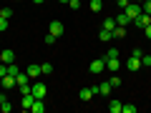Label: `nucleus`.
<instances>
[{
    "label": "nucleus",
    "instance_id": "obj_20",
    "mask_svg": "<svg viewBox=\"0 0 151 113\" xmlns=\"http://www.w3.org/2000/svg\"><path fill=\"white\" fill-rule=\"evenodd\" d=\"M0 111H3V113H10L13 111V103L8 101V98H3V101H0Z\"/></svg>",
    "mask_w": 151,
    "mask_h": 113
},
{
    "label": "nucleus",
    "instance_id": "obj_22",
    "mask_svg": "<svg viewBox=\"0 0 151 113\" xmlns=\"http://www.w3.org/2000/svg\"><path fill=\"white\" fill-rule=\"evenodd\" d=\"M111 33H113V38H124L126 35V25H116Z\"/></svg>",
    "mask_w": 151,
    "mask_h": 113
},
{
    "label": "nucleus",
    "instance_id": "obj_14",
    "mask_svg": "<svg viewBox=\"0 0 151 113\" xmlns=\"http://www.w3.org/2000/svg\"><path fill=\"white\" fill-rule=\"evenodd\" d=\"M28 83H30L28 73H18V75H15V86H18V88H20V86H28Z\"/></svg>",
    "mask_w": 151,
    "mask_h": 113
},
{
    "label": "nucleus",
    "instance_id": "obj_28",
    "mask_svg": "<svg viewBox=\"0 0 151 113\" xmlns=\"http://www.w3.org/2000/svg\"><path fill=\"white\" fill-rule=\"evenodd\" d=\"M141 8H144V13H149V15H151V0H144V3H141Z\"/></svg>",
    "mask_w": 151,
    "mask_h": 113
},
{
    "label": "nucleus",
    "instance_id": "obj_5",
    "mask_svg": "<svg viewBox=\"0 0 151 113\" xmlns=\"http://www.w3.org/2000/svg\"><path fill=\"white\" fill-rule=\"evenodd\" d=\"M63 30H65V28H63V23H60V20H53V23H50V35H55V38H60V35H63Z\"/></svg>",
    "mask_w": 151,
    "mask_h": 113
},
{
    "label": "nucleus",
    "instance_id": "obj_1",
    "mask_svg": "<svg viewBox=\"0 0 151 113\" xmlns=\"http://www.w3.org/2000/svg\"><path fill=\"white\" fill-rule=\"evenodd\" d=\"M124 13H126V15H129V18H131V20H134V18H139L141 13H144V8H141V3H129Z\"/></svg>",
    "mask_w": 151,
    "mask_h": 113
},
{
    "label": "nucleus",
    "instance_id": "obj_7",
    "mask_svg": "<svg viewBox=\"0 0 151 113\" xmlns=\"http://www.w3.org/2000/svg\"><path fill=\"white\" fill-rule=\"evenodd\" d=\"M0 86L5 88V91L15 88V75H3V78H0Z\"/></svg>",
    "mask_w": 151,
    "mask_h": 113
},
{
    "label": "nucleus",
    "instance_id": "obj_43",
    "mask_svg": "<svg viewBox=\"0 0 151 113\" xmlns=\"http://www.w3.org/2000/svg\"><path fill=\"white\" fill-rule=\"evenodd\" d=\"M15 3H18V0H15Z\"/></svg>",
    "mask_w": 151,
    "mask_h": 113
},
{
    "label": "nucleus",
    "instance_id": "obj_11",
    "mask_svg": "<svg viewBox=\"0 0 151 113\" xmlns=\"http://www.w3.org/2000/svg\"><path fill=\"white\" fill-rule=\"evenodd\" d=\"M33 101H35V98H33V93H25V96H23V101H20V108H25V111H30Z\"/></svg>",
    "mask_w": 151,
    "mask_h": 113
},
{
    "label": "nucleus",
    "instance_id": "obj_17",
    "mask_svg": "<svg viewBox=\"0 0 151 113\" xmlns=\"http://www.w3.org/2000/svg\"><path fill=\"white\" fill-rule=\"evenodd\" d=\"M88 8H91L93 13H101V10H103V0H91V3H88Z\"/></svg>",
    "mask_w": 151,
    "mask_h": 113
},
{
    "label": "nucleus",
    "instance_id": "obj_30",
    "mask_svg": "<svg viewBox=\"0 0 151 113\" xmlns=\"http://www.w3.org/2000/svg\"><path fill=\"white\" fill-rule=\"evenodd\" d=\"M3 75H8V63H0V78Z\"/></svg>",
    "mask_w": 151,
    "mask_h": 113
},
{
    "label": "nucleus",
    "instance_id": "obj_35",
    "mask_svg": "<svg viewBox=\"0 0 151 113\" xmlns=\"http://www.w3.org/2000/svg\"><path fill=\"white\" fill-rule=\"evenodd\" d=\"M10 15H13V10H10V8H3V18H8V20H10Z\"/></svg>",
    "mask_w": 151,
    "mask_h": 113
},
{
    "label": "nucleus",
    "instance_id": "obj_16",
    "mask_svg": "<svg viewBox=\"0 0 151 113\" xmlns=\"http://www.w3.org/2000/svg\"><path fill=\"white\" fill-rule=\"evenodd\" d=\"M129 23H131V18H129V15H126V13H124V10H121V13H119V15H116V25H129Z\"/></svg>",
    "mask_w": 151,
    "mask_h": 113
},
{
    "label": "nucleus",
    "instance_id": "obj_6",
    "mask_svg": "<svg viewBox=\"0 0 151 113\" xmlns=\"http://www.w3.org/2000/svg\"><path fill=\"white\" fill-rule=\"evenodd\" d=\"M126 68H129V70H134V73H136L139 68H144V65H141V58H139V55H131V58L126 60Z\"/></svg>",
    "mask_w": 151,
    "mask_h": 113
},
{
    "label": "nucleus",
    "instance_id": "obj_3",
    "mask_svg": "<svg viewBox=\"0 0 151 113\" xmlns=\"http://www.w3.org/2000/svg\"><path fill=\"white\" fill-rule=\"evenodd\" d=\"M33 98H45V96H48V88H45L43 86V83H33Z\"/></svg>",
    "mask_w": 151,
    "mask_h": 113
},
{
    "label": "nucleus",
    "instance_id": "obj_8",
    "mask_svg": "<svg viewBox=\"0 0 151 113\" xmlns=\"http://www.w3.org/2000/svg\"><path fill=\"white\" fill-rule=\"evenodd\" d=\"M119 68H121V60H119V58H106V70H111V73H116Z\"/></svg>",
    "mask_w": 151,
    "mask_h": 113
},
{
    "label": "nucleus",
    "instance_id": "obj_37",
    "mask_svg": "<svg viewBox=\"0 0 151 113\" xmlns=\"http://www.w3.org/2000/svg\"><path fill=\"white\" fill-rule=\"evenodd\" d=\"M33 3H35V5H43V3H45V0H33Z\"/></svg>",
    "mask_w": 151,
    "mask_h": 113
},
{
    "label": "nucleus",
    "instance_id": "obj_2",
    "mask_svg": "<svg viewBox=\"0 0 151 113\" xmlns=\"http://www.w3.org/2000/svg\"><path fill=\"white\" fill-rule=\"evenodd\" d=\"M88 70H91L93 75H98V73H103V70H106V58H96V60H93L91 65H88Z\"/></svg>",
    "mask_w": 151,
    "mask_h": 113
},
{
    "label": "nucleus",
    "instance_id": "obj_39",
    "mask_svg": "<svg viewBox=\"0 0 151 113\" xmlns=\"http://www.w3.org/2000/svg\"><path fill=\"white\" fill-rule=\"evenodd\" d=\"M131 3H144V0H131Z\"/></svg>",
    "mask_w": 151,
    "mask_h": 113
},
{
    "label": "nucleus",
    "instance_id": "obj_19",
    "mask_svg": "<svg viewBox=\"0 0 151 113\" xmlns=\"http://www.w3.org/2000/svg\"><path fill=\"white\" fill-rule=\"evenodd\" d=\"M121 108H124V103H119V101H108V111H111V113H121Z\"/></svg>",
    "mask_w": 151,
    "mask_h": 113
},
{
    "label": "nucleus",
    "instance_id": "obj_12",
    "mask_svg": "<svg viewBox=\"0 0 151 113\" xmlns=\"http://www.w3.org/2000/svg\"><path fill=\"white\" fill-rule=\"evenodd\" d=\"M25 73H28V78H38V75L43 73V68H40V65H28Z\"/></svg>",
    "mask_w": 151,
    "mask_h": 113
},
{
    "label": "nucleus",
    "instance_id": "obj_23",
    "mask_svg": "<svg viewBox=\"0 0 151 113\" xmlns=\"http://www.w3.org/2000/svg\"><path fill=\"white\" fill-rule=\"evenodd\" d=\"M18 73H20V68L15 63H8V75H18Z\"/></svg>",
    "mask_w": 151,
    "mask_h": 113
},
{
    "label": "nucleus",
    "instance_id": "obj_42",
    "mask_svg": "<svg viewBox=\"0 0 151 113\" xmlns=\"http://www.w3.org/2000/svg\"><path fill=\"white\" fill-rule=\"evenodd\" d=\"M0 15H3V8H0Z\"/></svg>",
    "mask_w": 151,
    "mask_h": 113
},
{
    "label": "nucleus",
    "instance_id": "obj_32",
    "mask_svg": "<svg viewBox=\"0 0 151 113\" xmlns=\"http://www.w3.org/2000/svg\"><path fill=\"white\" fill-rule=\"evenodd\" d=\"M141 65H151V55H141Z\"/></svg>",
    "mask_w": 151,
    "mask_h": 113
},
{
    "label": "nucleus",
    "instance_id": "obj_34",
    "mask_svg": "<svg viewBox=\"0 0 151 113\" xmlns=\"http://www.w3.org/2000/svg\"><path fill=\"white\" fill-rule=\"evenodd\" d=\"M5 28H8V18L0 15V30H5Z\"/></svg>",
    "mask_w": 151,
    "mask_h": 113
},
{
    "label": "nucleus",
    "instance_id": "obj_15",
    "mask_svg": "<svg viewBox=\"0 0 151 113\" xmlns=\"http://www.w3.org/2000/svg\"><path fill=\"white\" fill-rule=\"evenodd\" d=\"M78 98H81L83 103L91 101V98H93V91H91V88H81V91H78Z\"/></svg>",
    "mask_w": 151,
    "mask_h": 113
},
{
    "label": "nucleus",
    "instance_id": "obj_21",
    "mask_svg": "<svg viewBox=\"0 0 151 113\" xmlns=\"http://www.w3.org/2000/svg\"><path fill=\"white\" fill-rule=\"evenodd\" d=\"M98 38H101L103 43H108V40H113V33H111V30H103V28H101V33H98Z\"/></svg>",
    "mask_w": 151,
    "mask_h": 113
},
{
    "label": "nucleus",
    "instance_id": "obj_29",
    "mask_svg": "<svg viewBox=\"0 0 151 113\" xmlns=\"http://www.w3.org/2000/svg\"><path fill=\"white\" fill-rule=\"evenodd\" d=\"M106 58H119V48H111V50L106 53Z\"/></svg>",
    "mask_w": 151,
    "mask_h": 113
},
{
    "label": "nucleus",
    "instance_id": "obj_41",
    "mask_svg": "<svg viewBox=\"0 0 151 113\" xmlns=\"http://www.w3.org/2000/svg\"><path fill=\"white\" fill-rule=\"evenodd\" d=\"M0 63H3V53H0Z\"/></svg>",
    "mask_w": 151,
    "mask_h": 113
},
{
    "label": "nucleus",
    "instance_id": "obj_13",
    "mask_svg": "<svg viewBox=\"0 0 151 113\" xmlns=\"http://www.w3.org/2000/svg\"><path fill=\"white\" fill-rule=\"evenodd\" d=\"M3 53V63H15V53H13L10 48H5V50H0Z\"/></svg>",
    "mask_w": 151,
    "mask_h": 113
},
{
    "label": "nucleus",
    "instance_id": "obj_26",
    "mask_svg": "<svg viewBox=\"0 0 151 113\" xmlns=\"http://www.w3.org/2000/svg\"><path fill=\"white\" fill-rule=\"evenodd\" d=\"M68 8L70 10H78V8H81V0H68Z\"/></svg>",
    "mask_w": 151,
    "mask_h": 113
},
{
    "label": "nucleus",
    "instance_id": "obj_38",
    "mask_svg": "<svg viewBox=\"0 0 151 113\" xmlns=\"http://www.w3.org/2000/svg\"><path fill=\"white\" fill-rule=\"evenodd\" d=\"M58 3H63V5H68V0H58Z\"/></svg>",
    "mask_w": 151,
    "mask_h": 113
},
{
    "label": "nucleus",
    "instance_id": "obj_9",
    "mask_svg": "<svg viewBox=\"0 0 151 113\" xmlns=\"http://www.w3.org/2000/svg\"><path fill=\"white\" fill-rule=\"evenodd\" d=\"M111 91H113V86H111L108 81L98 83V96H111Z\"/></svg>",
    "mask_w": 151,
    "mask_h": 113
},
{
    "label": "nucleus",
    "instance_id": "obj_24",
    "mask_svg": "<svg viewBox=\"0 0 151 113\" xmlns=\"http://www.w3.org/2000/svg\"><path fill=\"white\" fill-rule=\"evenodd\" d=\"M108 83H111L113 88H119V86H121V78H119V75H116V73H113V75H111V81H108Z\"/></svg>",
    "mask_w": 151,
    "mask_h": 113
},
{
    "label": "nucleus",
    "instance_id": "obj_10",
    "mask_svg": "<svg viewBox=\"0 0 151 113\" xmlns=\"http://www.w3.org/2000/svg\"><path fill=\"white\" fill-rule=\"evenodd\" d=\"M30 111H33V113H43V111H45L43 98H35V101H33V106H30Z\"/></svg>",
    "mask_w": 151,
    "mask_h": 113
},
{
    "label": "nucleus",
    "instance_id": "obj_4",
    "mask_svg": "<svg viewBox=\"0 0 151 113\" xmlns=\"http://www.w3.org/2000/svg\"><path fill=\"white\" fill-rule=\"evenodd\" d=\"M131 23H134L136 28H146V25L151 23V15H149V13H141V15H139V18H134Z\"/></svg>",
    "mask_w": 151,
    "mask_h": 113
},
{
    "label": "nucleus",
    "instance_id": "obj_18",
    "mask_svg": "<svg viewBox=\"0 0 151 113\" xmlns=\"http://www.w3.org/2000/svg\"><path fill=\"white\" fill-rule=\"evenodd\" d=\"M101 28L103 30H113V28H116V18H106V20L101 23Z\"/></svg>",
    "mask_w": 151,
    "mask_h": 113
},
{
    "label": "nucleus",
    "instance_id": "obj_25",
    "mask_svg": "<svg viewBox=\"0 0 151 113\" xmlns=\"http://www.w3.org/2000/svg\"><path fill=\"white\" fill-rule=\"evenodd\" d=\"M40 68H43V73H45V75L53 73V65H50V63H40Z\"/></svg>",
    "mask_w": 151,
    "mask_h": 113
},
{
    "label": "nucleus",
    "instance_id": "obj_40",
    "mask_svg": "<svg viewBox=\"0 0 151 113\" xmlns=\"http://www.w3.org/2000/svg\"><path fill=\"white\" fill-rule=\"evenodd\" d=\"M3 98H5V96H3V91H0V101H3Z\"/></svg>",
    "mask_w": 151,
    "mask_h": 113
},
{
    "label": "nucleus",
    "instance_id": "obj_36",
    "mask_svg": "<svg viewBox=\"0 0 151 113\" xmlns=\"http://www.w3.org/2000/svg\"><path fill=\"white\" fill-rule=\"evenodd\" d=\"M144 33H146V38H149V40H151V23H149V25L144 28Z\"/></svg>",
    "mask_w": 151,
    "mask_h": 113
},
{
    "label": "nucleus",
    "instance_id": "obj_33",
    "mask_svg": "<svg viewBox=\"0 0 151 113\" xmlns=\"http://www.w3.org/2000/svg\"><path fill=\"white\" fill-rule=\"evenodd\" d=\"M121 111H124V113H136V106H124Z\"/></svg>",
    "mask_w": 151,
    "mask_h": 113
},
{
    "label": "nucleus",
    "instance_id": "obj_31",
    "mask_svg": "<svg viewBox=\"0 0 151 113\" xmlns=\"http://www.w3.org/2000/svg\"><path fill=\"white\" fill-rule=\"evenodd\" d=\"M55 43V35H50V33H48V35H45V45H53Z\"/></svg>",
    "mask_w": 151,
    "mask_h": 113
},
{
    "label": "nucleus",
    "instance_id": "obj_27",
    "mask_svg": "<svg viewBox=\"0 0 151 113\" xmlns=\"http://www.w3.org/2000/svg\"><path fill=\"white\" fill-rule=\"evenodd\" d=\"M129 3H131V0H116V8H119V10H126Z\"/></svg>",
    "mask_w": 151,
    "mask_h": 113
}]
</instances>
